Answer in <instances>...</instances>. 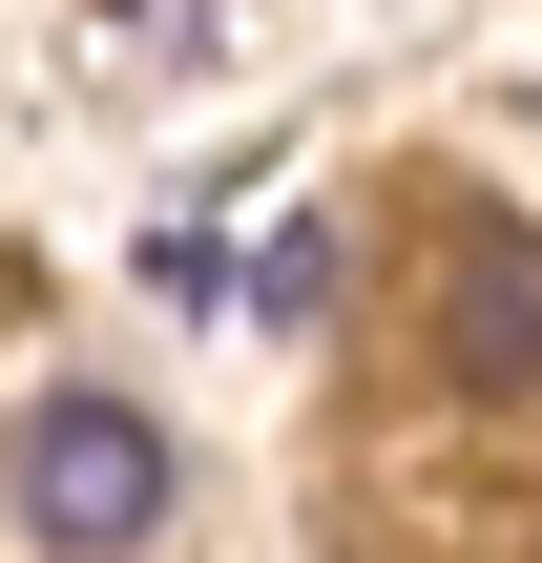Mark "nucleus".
Returning a JSON list of instances; mask_svg holds the SVG:
<instances>
[{
    "instance_id": "nucleus-1",
    "label": "nucleus",
    "mask_w": 542,
    "mask_h": 563,
    "mask_svg": "<svg viewBox=\"0 0 542 563\" xmlns=\"http://www.w3.org/2000/svg\"><path fill=\"white\" fill-rule=\"evenodd\" d=\"M0 501H21L42 563H125L146 522H167V418H146V397H21Z\"/></svg>"
},
{
    "instance_id": "nucleus-2",
    "label": "nucleus",
    "mask_w": 542,
    "mask_h": 563,
    "mask_svg": "<svg viewBox=\"0 0 542 563\" xmlns=\"http://www.w3.org/2000/svg\"><path fill=\"white\" fill-rule=\"evenodd\" d=\"M439 397H480V418L542 397V230H460L439 251Z\"/></svg>"
},
{
    "instance_id": "nucleus-3",
    "label": "nucleus",
    "mask_w": 542,
    "mask_h": 563,
    "mask_svg": "<svg viewBox=\"0 0 542 563\" xmlns=\"http://www.w3.org/2000/svg\"><path fill=\"white\" fill-rule=\"evenodd\" d=\"M104 21H125V42H188V21H230V0H104Z\"/></svg>"
}]
</instances>
